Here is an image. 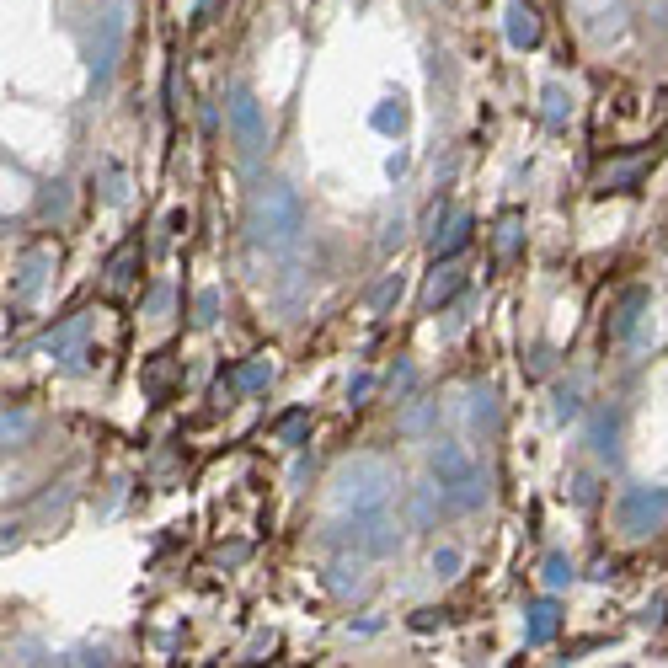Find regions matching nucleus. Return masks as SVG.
I'll return each instance as SVG.
<instances>
[{"instance_id":"obj_1","label":"nucleus","mask_w":668,"mask_h":668,"mask_svg":"<svg viewBox=\"0 0 668 668\" xmlns=\"http://www.w3.org/2000/svg\"><path fill=\"white\" fill-rule=\"evenodd\" d=\"M246 230H252L257 246H268V252H284L294 246V236L305 230V204L300 193L289 188V182H262L252 209H246Z\"/></svg>"},{"instance_id":"obj_2","label":"nucleus","mask_w":668,"mask_h":668,"mask_svg":"<svg viewBox=\"0 0 668 668\" xmlns=\"http://www.w3.org/2000/svg\"><path fill=\"white\" fill-rule=\"evenodd\" d=\"M391 492H396V471L375 455H353L332 471L337 514H375V508L391 503Z\"/></svg>"},{"instance_id":"obj_3","label":"nucleus","mask_w":668,"mask_h":668,"mask_svg":"<svg viewBox=\"0 0 668 668\" xmlns=\"http://www.w3.org/2000/svg\"><path fill=\"white\" fill-rule=\"evenodd\" d=\"M433 481L444 487L449 508H460V514H476V508L487 503V476H481V465L465 455L460 444L433 449Z\"/></svg>"},{"instance_id":"obj_4","label":"nucleus","mask_w":668,"mask_h":668,"mask_svg":"<svg viewBox=\"0 0 668 668\" xmlns=\"http://www.w3.org/2000/svg\"><path fill=\"white\" fill-rule=\"evenodd\" d=\"M123 43H129V0H107L97 27H91V81L107 86L123 59Z\"/></svg>"},{"instance_id":"obj_5","label":"nucleus","mask_w":668,"mask_h":668,"mask_svg":"<svg viewBox=\"0 0 668 668\" xmlns=\"http://www.w3.org/2000/svg\"><path fill=\"white\" fill-rule=\"evenodd\" d=\"M230 139H236V150L246 161H257V155L268 150V118H262V102L252 86L230 91Z\"/></svg>"},{"instance_id":"obj_6","label":"nucleus","mask_w":668,"mask_h":668,"mask_svg":"<svg viewBox=\"0 0 668 668\" xmlns=\"http://www.w3.org/2000/svg\"><path fill=\"white\" fill-rule=\"evenodd\" d=\"M668 519V487H626L615 503V524L626 535H652Z\"/></svg>"},{"instance_id":"obj_7","label":"nucleus","mask_w":668,"mask_h":668,"mask_svg":"<svg viewBox=\"0 0 668 668\" xmlns=\"http://www.w3.org/2000/svg\"><path fill=\"white\" fill-rule=\"evenodd\" d=\"M343 540L364 556H391L401 546V535H396V524L385 519V508H375V514H343Z\"/></svg>"},{"instance_id":"obj_8","label":"nucleus","mask_w":668,"mask_h":668,"mask_svg":"<svg viewBox=\"0 0 668 668\" xmlns=\"http://www.w3.org/2000/svg\"><path fill=\"white\" fill-rule=\"evenodd\" d=\"M444 503H449V497H444L439 481H417L412 497H407V519H412V530H428V524L439 519V508H444Z\"/></svg>"},{"instance_id":"obj_9","label":"nucleus","mask_w":668,"mask_h":668,"mask_svg":"<svg viewBox=\"0 0 668 668\" xmlns=\"http://www.w3.org/2000/svg\"><path fill=\"white\" fill-rule=\"evenodd\" d=\"M508 43H514V49H530V43L540 38V22H535V11L524 6V0H514V6H508Z\"/></svg>"},{"instance_id":"obj_10","label":"nucleus","mask_w":668,"mask_h":668,"mask_svg":"<svg viewBox=\"0 0 668 668\" xmlns=\"http://www.w3.org/2000/svg\"><path fill=\"white\" fill-rule=\"evenodd\" d=\"M551 636H556V604L540 599L535 610H530V626H524V642H530V647H546Z\"/></svg>"},{"instance_id":"obj_11","label":"nucleus","mask_w":668,"mask_h":668,"mask_svg":"<svg viewBox=\"0 0 668 668\" xmlns=\"http://www.w3.org/2000/svg\"><path fill=\"white\" fill-rule=\"evenodd\" d=\"M455 289H460V268H455V262H444V268L428 278V289H423V305H428V310H439V305H444V300H449V294H455Z\"/></svg>"},{"instance_id":"obj_12","label":"nucleus","mask_w":668,"mask_h":668,"mask_svg":"<svg viewBox=\"0 0 668 668\" xmlns=\"http://www.w3.org/2000/svg\"><path fill=\"white\" fill-rule=\"evenodd\" d=\"M54 262V252L49 246H38V252H27V262H22V278H17V294L27 300V294H38V284H43V268Z\"/></svg>"},{"instance_id":"obj_13","label":"nucleus","mask_w":668,"mask_h":668,"mask_svg":"<svg viewBox=\"0 0 668 668\" xmlns=\"http://www.w3.org/2000/svg\"><path fill=\"white\" fill-rule=\"evenodd\" d=\"M465 241H471V214H455L444 236H433V252H439V257H455Z\"/></svg>"},{"instance_id":"obj_14","label":"nucleus","mask_w":668,"mask_h":668,"mask_svg":"<svg viewBox=\"0 0 668 668\" xmlns=\"http://www.w3.org/2000/svg\"><path fill=\"white\" fill-rule=\"evenodd\" d=\"M642 310H647V289H631L626 300H620V310H615V337H631V326H636Z\"/></svg>"},{"instance_id":"obj_15","label":"nucleus","mask_w":668,"mask_h":668,"mask_svg":"<svg viewBox=\"0 0 668 668\" xmlns=\"http://www.w3.org/2000/svg\"><path fill=\"white\" fill-rule=\"evenodd\" d=\"M81 332H86V316H70L65 326H59V332H49V337H43V353H54V359H59V353H65V348H70Z\"/></svg>"},{"instance_id":"obj_16","label":"nucleus","mask_w":668,"mask_h":668,"mask_svg":"<svg viewBox=\"0 0 668 668\" xmlns=\"http://www.w3.org/2000/svg\"><path fill=\"white\" fill-rule=\"evenodd\" d=\"M268 380H273V364H268V359H252V364H246L241 375H236V385H241V391H262Z\"/></svg>"},{"instance_id":"obj_17","label":"nucleus","mask_w":668,"mask_h":668,"mask_svg":"<svg viewBox=\"0 0 668 668\" xmlns=\"http://www.w3.org/2000/svg\"><path fill=\"white\" fill-rule=\"evenodd\" d=\"M193 321H198V326H214V321H220V294H214V289H204V294L193 300Z\"/></svg>"},{"instance_id":"obj_18","label":"nucleus","mask_w":668,"mask_h":668,"mask_svg":"<svg viewBox=\"0 0 668 668\" xmlns=\"http://www.w3.org/2000/svg\"><path fill=\"white\" fill-rule=\"evenodd\" d=\"M134 252H139V246L129 241V246H123V252H118L113 262H107V278H113V284H129V268H134Z\"/></svg>"},{"instance_id":"obj_19","label":"nucleus","mask_w":668,"mask_h":668,"mask_svg":"<svg viewBox=\"0 0 668 668\" xmlns=\"http://www.w3.org/2000/svg\"><path fill=\"white\" fill-rule=\"evenodd\" d=\"M305 428H310V412H289L284 423H278V439H284V444H294Z\"/></svg>"},{"instance_id":"obj_20","label":"nucleus","mask_w":668,"mask_h":668,"mask_svg":"<svg viewBox=\"0 0 668 668\" xmlns=\"http://www.w3.org/2000/svg\"><path fill=\"white\" fill-rule=\"evenodd\" d=\"M546 583H551V588L572 583V562H567V556H546Z\"/></svg>"},{"instance_id":"obj_21","label":"nucleus","mask_w":668,"mask_h":668,"mask_svg":"<svg viewBox=\"0 0 668 668\" xmlns=\"http://www.w3.org/2000/svg\"><path fill=\"white\" fill-rule=\"evenodd\" d=\"M455 567H460V551H433V572H439V578H455Z\"/></svg>"},{"instance_id":"obj_22","label":"nucleus","mask_w":668,"mask_h":668,"mask_svg":"<svg viewBox=\"0 0 668 668\" xmlns=\"http://www.w3.org/2000/svg\"><path fill=\"white\" fill-rule=\"evenodd\" d=\"M396 294H401V273H396V278H385V284L375 289V300H369V305H375V310H385V305L396 300Z\"/></svg>"},{"instance_id":"obj_23","label":"nucleus","mask_w":668,"mask_h":668,"mask_svg":"<svg viewBox=\"0 0 668 668\" xmlns=\"http://www.w3.org/2000/svg\"><path fill=\"white\" fill-rule=\"evenodd\" d=\"M166 305H172V289H166V284H155V289H150V300H145V316H161Z\"/></svg>"},{"instance_id":"obj_24","label":"nucleus","mask_w":668,"mask_h":668,"mask_svg":"<svg viewBox=\"0 0 668 668\" xmlns=\"http://www.w3.org/2000/svg\"><path fill=\"white\" fill-rule=\"evenodd\" d=\"M27 439V417L22 412H6V444H22Z\"/></svg>"},{"instance_id":"obj_25","label":"nucleus","mask_w":668,"mask_h":668,"mask_svg":"<svg viewBox=\"0 0 668 668\" xmlns=\"http://www.w3.org/2000/svg\"><path fill=\"white\" fill-rule=\"evenodd\" d=\"M556 417H562V423H567V417H578V391H562V396H556Z\"/></svg>"},{"instance_id":"obj_26","label":"nucleus","mask_w":668,"mask_h":668,"mask_svg":"<svg viewBox=\"0 0 668 668\" xmlns=\"http://www.w3.org/2000/svg\"><path fill=\"white\" fill-rule=\"evenodd\" d=\"M214 6H220V0H198V17H209Z\"/></svg>"}]
</instances>
